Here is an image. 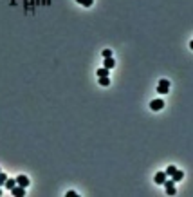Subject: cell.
Wrapping results in <instances>:
<instances>
[{"instance_id": "13", "label": "cell", "mask_w": 193, "mask_h": 197, "mask_svg": "<svg viewBox=\"0 0 193 197\" xmlns=\"http://www.w3.org/2000/svg\"><path fill=\"white\" fill-rule=\"evenodd\" d=\"M175 170H177V168H175V166H173V165H170V166H168V168H166V176H172V174H173V172H175Z\"/></svg>"}, {"instance_id": "9", "label": "cell", "mask_w": 193, "mask_h": 197, "mask_svg": "<svg viewBox=\"0 0 193 197\" xmlns=\"http://www.w3.org/2000/svg\"><path fill=\"white\" fill-rule=\"evenodd\" d=\"M97 76H99V78L108 76V69H105V67H103V69H97Z\"/></svg>"}, {"instance_id": "10", "label": "cell", "mask_w": 193, "mask_h": 197, "mask_svg": "<svg viewBox=\"0 0 193 197\" xmlns=\"http://www.w3.org/2000/svg\"><path fill=\"white\" fill-rule=\"evenodd\" d=\"M78 4H81V6H85V7H90L92 6V0H76Z\"/></svg>"}, {"instance_id": "6", "label": "cell", "mask_w": 193, "mask_h": 197, "mask_svg": "<svg viewBox=\"0 0 193 197\" xmlns=\"http://www.w3.org/2000/svg\"><path fill=\"white\" fill-rule=\"evenodd\" d=\"M162 107H164V101H162V100H153V101L150 103L152 110H161Z\"/></svg>"}, {"instance_id": "17", "label": "cell", "mask_w": 193, "mask_h": 197, "mask_svg": "<svg viewBox=\"0 0 193 197\" xmlns=\"http://www.w3.org/2000/svg\"><path fill=\"white\" fill-rule=\"evenodd\" d=\"M0 195H2V186H0Z\"/></svg>"}, {"instance_id": "16", "label": "cell", "mask_w": 193, "mask_h": 197, "mask_svg": "<svg viewBox=\"0 0 193 197\" xmlns=\"http://www.w3.org/2000/svg\"><path fill=\"white\" fill-rule=\"evenodd\" d=\"M67 197H76V192H67Z\"/></svg>"}, {"instance_id": "2", "label": "cell", "mask_w": 193, "mask_h": 197, "mask_svg": "<svg viewBox=\"0 0 193 197\" xmlns=\"http://www.w3.org/2000/svg\"><path fill=\"white\" fill-rule=\"evenodd\" d=\"M162 185L166 186V194H168V195H175V192H177V190H175V181H173V179H170V181L166 179Z\"/></svg>"}, {"instance_id": "11", "label": "cell", "mask_w": 193, "mask_h": 197, "mask_svg": "<svg viewBox=\"0 0 193 197\" xmlns=\"http://www.w3.org/2000/svg\"><path fill=\"white\" fill-rule=\"evenodd\" d=\"M110 80H108V76H103V78H99V85H103V87H107Z\"/></svg>"}, {"instance_id": "15", "label": "cell", "mask_w": 193, "mask_h": 197, "mask_svg": "<svg viewBox=\"0 0 193 197\" xmlns=\"http://www.w3.org/2000/svg\"><path fill=\"white\" fill-rule=\"evenodd\" d=\"M103 56H105V58H112V51H110V49H105V51H103Z\"/></svg>"}, {"instance_id": "8", "label": "cell", "mask_w": 193, "mask_h": 197, "mask_svg": "<svg viewBox=\"0 0 193 197\" xmlns=\"http://www.w3.org/2000/svg\"><path fill=\"white\" fill-rule=\"evenodd\" d=\"M172 177H173V181H181V179L184 177V172H181V170H175V172L172 174Z\"/></svg>"}, {"instance_id": "14", "label": "cell", "mask_w": 193, "mask_h": 197, "mask_svg": "<svg viewBox=\"0 0 193 197\" xmlns=\"http://www.w3.org/2000/svg\"><path fill=\"white\" fill-rule=\"evenodd\" d=\"M6 181H7V176L0 172V186H2V185H6Z\"/></svg>"}, {"instance_id": "4", "label": "cell", "mask_w": 193, "mask_h": 197, "mask_svg": "<svg viewBox=\"0 0 193 197\" xmlns=\"http://www.w3.org/2000/svg\"><path fill=\"white\" fill-rule=\"evenodd\" d=\"M16 185L27 188V186H29V177H27V176H18V177H16Z\"/></svg>"}, {"instance_id": "3", "label": "cell", "mask_w": 193, "mask_h": 197, "mask_svg": "<svg viewBox=\"0 0 193 197\" xmlns=\"http://www.w3.org/2000/svg\"><path fill=\"white\" fill-rule=\"evenodd\" d=\"M11 195L13 197H24L25 195V188L20 186V185H18V186H13L11 188Z\"/></svg>"}, {"instance_id": "1", "label": "cell", "mask_w": 193, "mask_h": 197, "mask_svg": "<svg viewBox=\"0 0 193 197\" xmlns=\"http://www.w3.org/2000/svg\"><path fill=\"white\" fill-rule=\"evenodd\" d=\"M168 91H170V82H168V80H159L157 92L159 94H168Z\"/></svg>"}, {"instance_id": "12", "label": "cell", "mask_w": 193, "mask_h": 197, "mask_svg": "<svg viewBox=\"0 0 193 197\" xmlns=\"http://www.w3.org/2000/svg\"><path fill=\"white\" fill-rule=\"evenodd\" d=\"M15 183H16L15 179H7V181H6V188H9V190H11V188L15 186Z\"/></svg>"}, {"instance_id": "7", "label": "cell", "mask_w": 193, "mask_h": 197, "mask_svg": "<svg viewBox=\"0 0 193 197\" xmlns=\"http://www.w3.org/2000/svg\"><path fill=\"white\" fill-rule=\"evenodd\" d=\"M114 67H116V60H114V58H105V69L110 71V69H114Z\"/></svg>"}, {"instance_id": "5", "label": "cell", "mask_w": 193, "mask_h": 197, "mask_svg": "<svg viewBox=\"0 0 193 197\" xmlns=\"http://www.w3.org/2000/svg\"><path fill=\"white\" fill-rule=\"evenodd\" d=\"M166 172H157V174H155V177H153V181H155V183H157V185H162V183H164V181H166Z\"/></svg>"}]
</instances>
